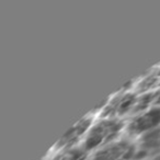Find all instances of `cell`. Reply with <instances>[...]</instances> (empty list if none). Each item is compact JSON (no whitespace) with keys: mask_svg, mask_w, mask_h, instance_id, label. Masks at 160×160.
<instances>
[{"mask_svg":"<svg viewBox=\"0 0 160 160\" xmlns=\"http://www.w3.org/2000/svg\"><path fill=\"white\" fill-rule=\"evenodd\" d=\"M136 98L132 93H122L115 97L112 100H108L107 105L101 111L102 118H120V116L133 112L134 105L136 103Z\"/></svg>","mask_w":160,"mask_h":160,"instance_id":"obj_5","label":"cell"},{"mask_svg":"<svg viewBox=\"0 0 160 160\" xmlns=\"http://www.w3.org/2000/svg\"><path fill=\"white\" fill-rule=\"evenodd\" d=\"M137 148L127 139L115 140L94 151L90 160H133Z\"/></svg>","mask_w":160,"mask_h":160,"instance_id":"obj_3","label":"cell"},{"mask_svg":"<svg viewBox=\"0 0 160 160\" xmlns=\"http://www.w3.org/2000/svg\"><path fill=\"white\" fill-rule=\"evenodd\" d=\"M51 160H89L88 152L82 148H70L66 150H60L58 155H56Z\"/></svg>","mask_w":160,"mask_h":160,"instance_id":"obj_7","label":"cell"},{"mask_svg":"<svg viewBox=\"0 0 160 160\" xmlns=\"http://www.w3.org/2000/svg\"><path fill=\"white\" fill-rule=\"evenodd\" d=\"M150 160H160V149L151 153V159Z\"/></svg>","mask_w":160,"mask_h":160,"instance_id":"obj_8","label":"cell"},{"mask_svg":"<svg viewBox=\"0 0 160 160\" xmlns=\"http://www.w3.org/2000/svg\"><path fill=\"white\" fill-rule=\"evenodd\" d=\"M158 126H160V105L138 113L129 121L125 129L132 137H142Z\"/></svg>","mask_w":160,"mask_h":160,"instance_id":"obj_2","label":"cell"},{"mask_svg":"<svg viewBox=\"0 0 160 160\" xmlns=\"http://www.w3.org/2000/svg\"><path fill=\"white\" fill-rule=\"evenodd\" d=\"M139 149L148 155L160 149V126L139 137Z\"/></svg>","mask_w":160,"mask_h":160,"instance_id":"obj_6","label":"cell"},{"mask_svg":"<svg viewBox=\"0 0 160 160\" xmlns=\"http://www.w3.org/2000/svg\"><path fill=\"white\" fill-rule=\"evenodd\" d=\"M125 126L126 125L121 118H102L100 121L91 125L83 139L81 148L87 152L99 150L115 142Z\"/></svg>","mask_w":160,"mask_h":160,"instance_id":"obj_1","label":"cell"},{"mask_svg":"<svg viewBox=\"0 0 160 160\" xmlns=\"http://www.w3.org/2000/svg\"><path fill=\"white\" fill-rule=\"evenodd\" d=\"M92 118L89 115L85 116L81 120H79L70 129L66 132L62 137L58 139L56 144V148L58 150H66V149L75 148V146L80 142L81 139H85L88 131L91 127Z\"/></svg>","mask_w":160,"mask_h":160,"instance_id":"obj_4","label":"cell"}]
</instances>
